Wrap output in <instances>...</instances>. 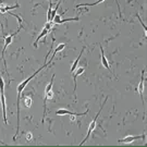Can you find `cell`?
I'll use <instances>...</instances> for the list:
<instances>
[{"label": "cell", "instance_id": "cell-7", "mask_svg": "<svg viewBox=\"0 0 147 147\" xmlns=\"http://www.w3.org/2000/svg\"><path fill=\"white\" fill-rule=\"evenodd\" d=\"M145 74V71L143 70L142 71V78H141V82H140V85H138V87L137 88H135V90H137L138 92V94L141 95V98H142V100L144 101V96H143V93H144V75Z\"/></svg>", "mask_w": 147, "mask_h": 147}, {"label": "cell", "instance_id": "cell-12", "mask_svg": "<svg viewBox=\"0 0 147 147\" xmlns=\"http://www.w3.org/2000/svg\"><path fill=\"white\" fill-rule=\"evenodd\" d=\"M16 8H19V5H12V7H7V5H0V12H1V13H7V12H9V11L12 10V9H16Z\"/></svg>", "mask_w": 147, "mask_h": 147}, {"label": "cell", "instance_id": "cell-15", "mask_svg": "<svg viewBox=\"0 0 147 147\" xmlns=\"http://www.w3.org/2000/svg\"><path fill=\"white\" fill-rule=\"evenodd\" d=\"M72 111H69L67 109H58L56 110V115L57 116H65V115H71Z\"/></svg>", "mask_w": 147, "mask_h": 147}, {"label": "cell", "instance_id": "cell-10", "mask_svg": "<svg viewBox=\"0 0 147 147\" xmlns=\"http://www.w3.org/2000/svg\"><path fill=\"white\" fill-rule=\"evenodd\" d=\"M49 32H50V31H48L47 28H45V27L42 28V31L40 32V34L38 35V37H37V38H36V40H35V42H34V47L37 48V45H38V42H39V40L42 39V37H45V36H46V35H47L48 33H49Z\"/></svg>", "mask_w": 147, "mask_h": 147}, {"label": "cell", "instance_id": "cell-11", "mask_svg": "<svg viewBox=\"0 0 147 147\" xmlns=\"http://www.w3.org/2000/svg\"><path fill=\"white\" fill-rule=\"evenodd\" d=\"M65 46H67V45H65L64 42H62V44H59L58 46H57V48L55 49V51H53V57L50 58V60H49V62H51V61L53 60V58H55V56H56V55H57L58 53H60V51H62L63 49L65 48Z\"/></svg>", "mask_w": 147, "mask_h": 147}, {"label": "cell", "instance_id": "cell-4", "mask_svg": "<svg viewBox=\"0 0 147 147\" xmlns=\"http://www.w3.org/2000/svg\"><path fill=\"white\" fill-rule=\"evenodd\" d=\"M145 134H142V135H138V136H133V135H130V136H126L124 138H121L118 142L121 143V144H132L134 141H137V140H142V138H145Z\"/></svg>", "mask_w": 147, "mask_h": 147}, {"label": "cell", "instance_id": "cell-13", "mask_svg": "<svg viewBox=\"0 0 147 147\" xmlns=\"http://www.w3.org/2000/svg\"><path fill=\"white\" fill-rule=\"evenodd\" d=\"M84 49H85V47H83V49H82V51L80 53V55H79V57L76 58V60L73 62V64H72V67H71V72H74L75 71V69L78 68V64H79V61H80V59H81V57H82V53H84Z\"/></svg>", "mask_w": 147, "mask_h": 147}, {"label": "cell", "instance_id": "cell-14", "mask_svg": "<svg viewBox=\"0 0 147 147\" xmlns=\"http://www.w3.org/2000/svg\"><path fill=\"white\" fill-rule=\"evenodd\" d=\"M23 101H24V105H25L26 108H31L32 107V104H33V99H32V97H30V96H24Z\"/></svg>", "mask_w": 147, "mask_h": 147}, {"label": "cell", "instance_id": "cell-8", "mask_svg": "<svg viewBox=\"0 0 147 147\" xmlns=\"http://www.w3.org/2000/svg\"><path fill=\"white\" fill-rule=\"evenodd\" d=\"M99 48H100V53H101V64H102V65H104L107 70H109V71H110V70H111L110 64H109L108 60H107V58H106L105 53H104V48H102V46H101V45L99 46Z\"/></svg>", "mask_w": 147, "mask_h": 147}, {"label": "cell", "instance_id": "cell-17", "mask_svg": "<svg viewBox=\"0 0 147 147\" xmlns=\"http://www.w3.org/2000/svg\"><path fill=\"white\" fill-rule=\"evenodd\" d=\"M136 18H137V19H138V21H140V23H141V24H142L143 28H144V30H145V32H146V31H147V27H146V25H145V24H144V23H143L142 19H141V18H140V16H138V13H136Z\"/></svg>", "mask_w": 147, "mask_h": 147}, {"label": "cell", "instance_id": "cell-6", "mask_svg": "<svg viewBox=\"0 0 147 147\" xmlns=\"http://www.w3.org/2000/svg\"><path fill=\"white\" fill-rule=\"evenodd\" d=\"M75 70H76V71H74V72H73L74 94H75V92H76V79H78V76H79V75H81L82 73H84V68H83V67H78Z\"/></svg>", "mask_w": 147, "mask_h": 147}, {"label": "cell", "instance_id": "cell-3", "mask_svg": "<svg viewBox=\"0 0 147 147\" xmlns=\"http://www.w3.org/2000/svg\"><path fill=\"white\" fill-rule=\"evenodd\" d=\"M107 99H108V97H106L105 101H104V102H102V105H101V108H100V110L98 111V113H97V115H96V117H95L94 119H93V121L90 122V124H89V126H88V131H87V135H86V137H85L84 140L81 142V144H80V145H84V143L86 142L87 140H88L89 136H90V134H92V133H93V131L95 130V127H96V123H97V119H98V117H99L100 112H101V110H102V107L105 106Z\"/></svg>", "mask_w": 147, "mask_h": 147}, {"label": "cell", "instance_id": "cell-9", "mask_svg": "<svg viewBox=\"0 0 147 147\" xmlns=\"http://www.w3.org/2000/svg\"><path fill=\"white\" fill-rule=\"evenodd\" d=\"M105 0H97L96 2H93V3H83V5H76V8H79V7H93V5H99V3H101V2H104ZM117 1V5H118V8H119V16H121V10H120V7H119V2H118V0H116Z\"/></svg>", "mask_w": 147, "mask_h": 147}, {"label": "cell", "instance_id": "cell-19", "mask_svg": "<svg viewBox=\"0 0 147 147\" xmlns=\"http://www.w3.org/2000/svg\"><path fill=\"white\" fill-rule=\"evenodd\" d=\"M131 1H133V0H127V2H131Z\"/></svg>", "mask_w": 147, "mask_h": 147}, {"label": "cell", "instance_id": "cell-20", "mask_svg": "<svg viewBox=\"0 0 147 147\" xmlns=\"http://www.w3.org/2000/svg\"><path fill=\"white\" fill-rule=\"evenodd\" d=\"M0 144H5V143H3V142H1V141H0Z\"/></svg>", "mask_w": 147, "mask_h": 147}, {"label": "cell", "instance_id": "cell-16", "mask_svg": "<svg viewBox=\"0 0 147 147\" xmlns=\"http://www.w3.org/2000/svg\"><path fill=\"white\" fill-rule=\"evenodd\" d=\"M79 20H80V18H71V19H60L57 24H63V23H65V22L79 21Z\"/></svg>", "mask_w": 147, "mask_h": 147}, {"label": "cell", "instance_id": "cell-5", "mask_svg": "<svg viewBox=\"0 0 147 147\" xmlns=\"http://www.w3.org/2000/svg\"><path fill=\"white\" fill-rule=\"evenodd\" d=\"M21 28L19 27V30L16 32H14V33H12V34H10V35H8V36H5L3 38H5V45H3V50H2V58H3V55H5V50H7V48H8V46L10 45L11 42H13V38H14V36H16V34L19 33V31H20Z\"/></svg>", "mask_w": 147, "mask_h": 147}, {"label": "cell", "instance_id": "cell-18", "mask_svg": "<svg viewBox=\"0 0 147 147\" xmlns=\"http://www.w3.org/2000/svg\"><path fill=\"white\" fill-rule=\"evenodd\" d=\"M32 140H33V134H32L31 132H27L26 133V141L27 142H31Z\"/></svg>", "mask_w": 147, "mask_h": 147}, {"label": "cell", "instance_id": "cell-1", "mask_svg": "<svg viewBox=\"0 0 147 147\" xmlns=\"http://www.w3.org/2000/svg\"><path fill=\"white\" fill-rule=\"evenodd\" d=\"M50 63L51 62H45V64L42 65V67H40V68L38 69V70H36L34 73L32 74L31 76H28L27 79H25L23 82H21L20 84H19V86H18V100H16V108H18V124H16V135H14V137H13V140L16 141V136H18V133H19V130H20V101H21V96H22V93H23V89L26 87V85L31 82L32 80L34 79L35 76H36L37 74L39 73L42 70H44L45 68H47L48 65H50Z\"/></svg>", "mask_w": 147, "mask_h": 147}, {"label": "cell", "instance_id": "cell-2", "mask_svg": "<svg viewBox=\"0 0 147 147\" xmlns=\"http://www.w3.org/2000/svg\"><path fill=\"white\" fill-rule=\"evenodd\" d=\"M53 80H55V74L53 75V78L50 80V83L46 86V89H45V98H44V115H42V122L45 121V117H46V104H47L48 99H53Z\"/></svg>", "mask_w": 147, "mask_h": 147}]
</instances>
